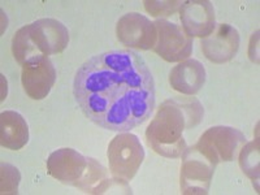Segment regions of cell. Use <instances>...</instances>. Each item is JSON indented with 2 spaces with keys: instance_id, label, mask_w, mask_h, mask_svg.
I'll return each instance as SVG.
<instances>
[{
  "instance_id": "cell-1",
  "label": "cell",
  "mask_w": 260,
  "mask_h": 195,
  "mask_svg": "<svg viewBox=\"0 0 260 195\" xmlns=\"http://www.w3.org/2000/svg\"><path fill=\"white\" fill-rule=\"evenodd\" d=\"M73 94L90 121L125 133L151 117L156 90L148 65L132 50H112L86 60L76 72Z\"/></svg>"
},
{
  "instance_id": "cell-2",
  "label": "cell",
  "mask_w": 260,
  "mask_h": 195,
  "mask_svg": "<svg viewBox=\"0 0 260 195\" xmlns=\"http://www.w3.org/2000/svg\"><path fill=\"white\" fill-rule=\"evenodd\" d=\"M68 43L69 31L60 21L42 18L16 32L12 50L16 60L20 64H25L34 56H50L62 52Z\"/></svg>"
},
{
  "instance_id": "cell-3",
  "label": "cell",
  "mask_w": 260,
  "mask_h": 195,
  "mask_svg": "<svg viewBox=\"0 0 260 195\" xmlns=\"http://www.w3.org/2000/svg\"><path fill=\"white\" fill-rule=\"evenodd\" d=\"M182 111L175 102H167L160 107L155 120L148 126L147 142L156 152L166 156H177L185 147L182 138Z\"/></svg>"
},
{
  "instance_id": "cell-4",
  "label": "cell",
  "mask_w": 260,
  "mask_h": 195,
  "mask_svg": "<svg viewBox=\"0 0 260 195\" xmlns=\"http://www.w3.org/2000/svg\"><path fill=\"white\" fill-rule=\"evenodd\" d=\"M145 157V151L137 136L127 132L113 138L108 147V161L113 177L118 182H127L134 177Z\"/></svg>"
},
{
  "instance_id": "cell-5",
  "label": "cell",
  "mask_w": 260,
  "mask_h": 195,
  "mask_svg": "<svg viewBox=\"0 0 260 195\" xmlns=\"http://www.w3.org/2000/svg\"><path fill=\"white\" fill-rule=\"evenodd\" d=\"M22 86L31 99L41 101L50 94L56 80V71L48 56L39 55L22 64Z\"/></svg>"
},
{
  "instance_id": "cell-6",
  "label": "cell",
  "mask_w": 260,
  "mask_h": 195,
  "mask_svg": "<svg viewBox=\"0 0 260 195\" xmlns=\"http://www.w3.org/2000/svg\"><path fill=\"white\" fill-rule=\"evenodd\" d=\"M154 25L159 30L154 50L159 53L160 57L173 62L180 61L191 53V39L178 25L164 20L156 21Z\"/></svg>"
},
{
  "instance_id": "cell-7",
  "label": "cell",
  "mask_w": 260,
  "mask_h": 195,
  "mask_svg": "<svg viewBox=\"0 0 260 195\" xmlns=\"http://www.w3.org/2000/svg\"><path fill=\"white\" fill-rule=\"evenodd\" d=\"M117 37L124 45L130 47L150 50L156 43V27L145 16L139 13H127L118 20Z\"/></svg>"
},
{
  "instance_id": "cell-8",
  "label": "cell",
  "mask_w": 260,
  "mask_h": 195,
  "mask_svg": "<svg viewBox=\"0 0 260 195\" xmlns=\"http://www.w3.org/2000/svg\"><path fill=\"white\" fill-rule=\"evenodd\" d=\"M89 159H85L72 148H61L53 152L48 159V173L61 182L78 186V181L83 182L87 173L86 164L89 162Z\"/></svg>"
},
{
  "instance_id": "cell-9",
  "label": "cell",
  "mask_w": 260,
  "mask_h": 195,
  "mask_svg": "<svg viewBox=\"0 0 260 195\" xmlns=\"http://www.w3.org/2000/svg\"><path fill=\"white\" fill-rule=\"evenodd\" d=\"M240 47V34L231 25L221 24L217 30L202 41V50L208 60L225 62L233 59Z\"/></svg>"
},
{
  "instance_id": "cell-10",
  "label": "cell",
  "mask_w": 260,
  "mask_h": 195,
  "mask_svg": "<svg viewBox=\"0 0 260 195\" xmlns=\"http://www.w3.org/2000/svg\"><path fill=\"white\" fill-rule=\"evenodd\" d=\"M181 21L189 37H208L215 30V11L210 2H186L181 7Z\"/></svg>"
},
{
  "instance_id": "cell-11",
  "label": "cell",
  "mask_w": 260,
  "mask_h": 195,
  "mask_svg": "<svg viewBox=\"0 0 260 195\" xmlns=\"http://www.w3.org/2000/svg\"><path fill=\"white\" fill-rule=\"evenodd\" d=\"M169 82L182 94H197L206 82V69L198 60H186L172 69Z\"/></svg>"
},
{
  "instance_id": "cell-12",
  "label": "cell",
  "mask_w": 260,
  "mask_h": 195,
  "mask_svg": "<svg viewBox=\"0 0 260 195\" xmlns=\"http://www.w3.org/2000/svg\"><path fill=\"white\" fill-rule=\"evenodd\" d=\"M29 141V126L25 118L15 111H6L0 116V142L8 150H20Z\"/></svg>"
},
{
  "instance_id": "cell-13",
  "label": "cell",
  "mask_w": 260,
  "mask_h": 195,
  "mask_svg": "<svg viewBox=\"0 0 260 195\" xmlns=\"http://www.w3.org/2000/svg\"><path fill=\"white\" fill-rule=\"evenodd\" d=\"M206 133L212 136V138H210V137L207 136H203L201 141H203V142H206L210 146H215L216 151L220 152V155H221V159L226 160V161L232 160L236 148L238 147V145H240L241 142H243V141L246 139L242 133H240L238 130L233 129V127L229 129L226 137H225V141H224V134H225L224 126L212 127V129H210L208 132H206Z\"/></svg>"
},
{
  "instance_id": "cell-14",
  "label": "cell",
  "mask_w": 260,
  "mask_h": 195,
  "mask_svg": "<svg viewBox=\"0 0 260 195\" xmlns=\"http://www.w3.org/2000/svg\"><path fill=\"white\" fill-rule=\"evenodd\" d=\"M191 150L192 151H189V152L192 155V159H185V162H183V169L181 173V186L189 181L201 182L203 192H207V189L203 186V182L206 181L207 183H210L211 175H212L216 161L212 159H207L206 161H198L195 148H191Z\"/></svg>"
},
{
  "instance_id": "cell-15",
  "label": "cell",
  "mask_w": 260,
  "mask_h": 195,
  "mask_svg": "<svg viewBox=\"0 0 260 195\" xmlns=\"http://www.w3.org/2000/svg\"><path fill=\"white\" fill-rule=\"evenodd\" d=\"M20 173L15 167L2 164V192L3 194H17Z\"/></svg>"
}]
</instances>
